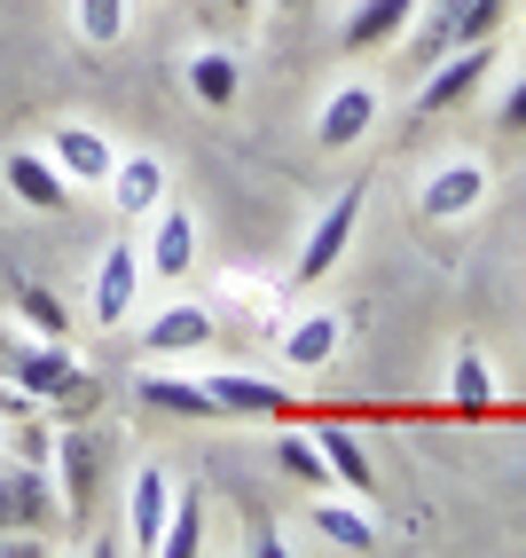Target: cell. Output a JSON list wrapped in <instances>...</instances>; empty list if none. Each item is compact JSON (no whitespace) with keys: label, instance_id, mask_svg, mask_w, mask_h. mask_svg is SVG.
Listing matches in <instances>:
<instances>
[{"label":"cell","instance_id":"obj_1","mask_svg":"<svg viewBox=\"0 0 526 558\" xmlns=\"http://www.w3.org/2000/svg\"><path fill=\"white\" fill-rule=\"evenodd\" d=\"M24 401H87V369L63 339H32V347H9V369H0Z\"/></svg>","mask_w":526,"mask_h":558},{"label":"cell","instance_id":"obj_2","mask_svg":"<svg viewBox=\"0 0 526 558\" xmlns=\"http://www.w3.org/2000/svg\"><path fill=\"white\" fill-rule=\"evenodd\" d=\"M487 71H496V40H464V48H448L432 56V80L408 95V119H440V110H456Z\"/></svg>","mask_w":526,"mask_h":558},{"label":"cell","instance_id":"obj_3","mask_svg":"<svg viewBox=\"0 0 526 558\" xmlns=\"http://www.w3.org/2000/svg\"><path fill=\"white\" fill-rule=\"evenodd\" d=\"M496 16H503V0H432L408 48H417V63H432V56L464 48V40H496Z\"/></svg>","mask_w":526,"mask_h":558},{"label":"cell","instance_id":"obj_4","mask_svg":"<svg viewBox=\"0 0 526 558\" xmlns=\"http://www.w3.org/2000/svg\"><path fill=\"white\" fill-rule=\"evenodd\" d=\"M354 229H362V190H346V197H330V205H322V220L307 229V244H298V259H291V283H322L338 259H346Z\"/></svg>","mask_w":526,"mask_h":558},{"label":"cell","instance_id":"obj_5","mask_svg":"<svg viewBox=\"0 0 526 558\" xmlns=\"http://www.w3.org/2000/svg\"><path fill=\"white\" fill-rule=\"evenodd\" d=\"M48 158H56V173L71 181V190H102L110 166H119V150H110L102 126H56L48 134Z\"/></svg>","mask_w":526,"mask_h":558},{"label":"cell","instance_id":"obj_6","mask_svg":"<svg viewBox=\"0 0 526 558\" xmlns=\"http://www.w3.org/2000/svg\"><path fill=\"white\" fill-rule=\"evenodd\" d=\"M134 291H142V252L119 236V244L95 259V330H119L134 315Z\"/></svg>","mask_w":526,"mask_h":558},{"label":"cell","instance_id":"obj_7","mask_svg":"<svg viewBox=\"0 0 526 558\" xmlns=\"http://www.w3.org/2000/svg\"><path fill=\"white\" fill-rule=\"evenodd\" d=\"M166 519H173V480H166V464H142L134 472V496H126V543L158 558Z\"/></svg>","mask_w":526,"mask_h":558},{"label":"cell","instance_id":"obj_8","mask_svg":"<svg viewBox=\"0 0 526 558\" xmlns=\"http://www.w3.org/2000/svg\"><path fill=\"white\" fill-rule=\"evenodd\" d=\"M0 181H9V197H16V205H32V213H63V205H71V181L56 173V158H48V150H9Z\"/></svg>","mask_w":526,"mask_h":558},{"label":"cell","instance_id":"obj_9","mask_svg":"<svg viewBox=\"0 0 526 558\" xmlns=\"http://www.w3.org/2000/svg\"><path fill=\"white\" fill-rule=\"evenodd\" d=\"M205 393H212L220 417H283V409H291V393L276 378H252V369H212Z\"/></svg>","mask_w":526,"mask_h":558},{"label":"cell","instance_id":"obj_10","mask_svg":"<svg viewBox=\"0 0 526 558\" xmlns=\"http://www.w3.org/2000/svg\"><path fill=\"white\" fill-rule=\"evenodd\" d=\"M479 197H487V166H479V158H448V166L425 181V190H417L425 220H464Z\"/></svg>","mask_w":526,"mask_h":558},{"label":"cell","instance_id":"obj_11","mask_svg":"<svg viewBox=\"0 0 526 558\" xmlns=\"http://www.w3.org/2000/svg\"><path fill=\"white\" fill-rule=\"evenodd\" d=\"M369 126H378V87H362V80H346L330 102H322V119H315V142L322 150H346V142H362Z\"/></svg>","mask_w":526,"mask_h":558},{"label":"cell","instance_id":"obj_12","mask_svg":"<svg viewBox=\"0 0 526 558\" xmlns=\"http://www.w3.org/2000/svg\"><path fill=\"white\" fill-rule=\"evenodd\" d=\"M307 527L330 543V550H378V519H369V496H330V504H315L307 511Z\"/></svg>","mask_w":526,"mask_h":558},{"label":"cell","instance_id":"obj_13","mask_svg":"<svg viewBox=\"0 0 526 558\" xmlns=\"http://www.w3.org/2000/svg\"><path fill=\"white\" fill-rule=\"evenodd\" d=\"M142 268H158V276H189L197 268V213L189 205H158V229H149Z\"/></svg>","mask_w":526,"mask_h":558},{"label":"cell","instance_id":"obj_14","mask_svg":"<svg viewBox=\"0 0 526 558\" xmlns=\"http://www.w3.org/2000/svg\"><path fill=\"white\" fill-rule=\"evenodd\" d=\"M102 190H110V205H119L126 220H149V213H158L166 205V166L158 158H119V166H110V181H102Z\"/></svg>","mask_w":526,"mask_h":558},{"label":"cell","instance_id":"obj_15","mask_svg":"<svg viewBox=\"0 0 526 558\" xmlns=\"http://www.w3.org/2000/svg\"><path fill=\"white\" fill-rule=\"evenodd\" d=\"M48 464L63 472V511H71V519H87V511H95V480H102V457H95V433H63Z\"/></svg>","mask_w":526,"mask_h":558},{"label":"cell","instance_id":"obj_16","mask_svg":"<svg viewBox=\"0 0 526 558\" xmlns=\"http://www.w3.org/2000/svg\"><path fill=\"white\" fill-rule=\"evenodd\" d=\"M315 449H322L330 480H338L346 496H378V464H369V449H362L346 425H315Z\"/></svg>","mask_w":526,"mask_h":558},{"label":"cell","instance_id":"obj_17","mask_svg":"<svg viewBox=\"0 0 526 558\" xmlns=\"http://www.w3.org/2000/svg\"><path fill=\"white\" fill-rule=\"evenodd\" d=\"M134 393H142L149 409H166V417H220L212 393H205L197 378H173V369H158V362H149L142 378H134Z\"/></svg>","mask_w":526,"mask_h":558},{"label":"cell","instance_id":"obj_18","mask_svg":"<svg viewBox=\"0 0 526 558\" xmlns=\"http://www.w3.org/2000/svg\"><path fill=\"white\" fill-rule=\"evenodd\" d=\"M338 347H346V323H338V315H298L283 330V362L291 369H330Z\"/></svg>","mask_w":526,"mask_h":558},{"label":"cell","instance_id":"obj_19","mask_svg":"<svg viewBox=\"0 0 526 558\" xmlns=\"http://www.w3.org/2000/svg\"><path fill=\"white\" fill-rule=\"evenodd\" d=\"M408 16H417V0H354V9H346V48H386V40H401Z\"/></svg>","mask_w":526,"mask_h":558},{"label":"cell","instance_id":"obj_20","mask_svg":"<svg viewBox=\"0 0 526 558\" xmlns=\"http://www.w3.org/2000/svg\"><path fill=\"white\" fill-rule=\"evenodd\" d=\"M212 339V315L205 307H166L158 323L142 330V347H149V362H166V354H197Z\"/></svg>","mask_w":526,"mask_h":558},{"label":"cell","instance_id":"obj_21","mask_svg":"<svg viewBox=\"0 0 526 558\" xmlns=\"http://www.w3.org/2000/svg\"><path fill=\"white\" fill-rule=\"evenodd\" d=\"M448 409H464V417H479V409H496V369H487V354H456L448 362Z\"/></svg>","mask_w":526,"mask_h":558},{"label":"cell","instance_id":"obj_22","mask_svg":"<svg viewBox=\"0 0 526 558\" xmlns=\"http://www.w3.org/2000/svg\"><path fill=\"white\" fill-rule=\"evenodd\" d=\"M205 550V496L197 488H173V519L158 535V558H197Z\"/></svg>","mask_w":526,"mask_h":558},{"label":"cell","instance_id":"obj_23","mask_svg":"<svg viewBox=\"0 0 526 558\" xmlns=\"http://www.w3.org/2000/svg\"><path fill=\"white\" fill-rule=\"evenodd\" d=\"M236 56H220V48H205V56H189V95L205 102V110H229L236 102Z\"/></svg>","mask_w":526,"mask_h":558},{"label":"cell","instance_id":"obj_24","mask_svg":"<svg viewBox=\"0 0 526 558\" xmlns=\"http://www.w3.org/2000/svg\"><path fill=\"white\" fill-rule=\"evenodd\" d=\"M16 315L32 323V339H71V315L48 283H16Z\"/></svg>","mask_w":526,"mask_h":558},{"label":"cell","instance_id":"obj_25","mask_svg":"<svg viewBox=\"0 0 526 558\" xmlns=\"http://www.w3.org/2000/svg\"><path fill=\"white\" fill-rule=\"evenodd\" d=\"M71 24H79L87 48H110L126 32V0H71Z\"/></svg>","mask_w":526,"mask_h":558},{"label":"cell","instance_id":"obj_26","mask_svg":"<svg viewBox=\"0 0 526 558\" xmlns=\"http://www.w3.org/2000/svg\"><path fill=\"white\" fill-rule=\"evenodd\" d=\"M276 464H283L291 480H307V488H330V464H322V449H315V433H283V440H276Z\"/></svg>","mask_w":526,"mask_h":558},{"label":"cell","instance_id":"obj_27","mask_svg":"<svg viewBox=\"0 0 526 558\" xmlns=\"http://www.w3.org/2000/svg\"><path fill=\"white\" fill-rule=\"evenodd\" d=\"M16 449H24V464H48V457H56V433H48V425H24Z\"/></svg>","mask_w":526,"mask_h":558},{"label":"cell","instance_id":"obj_28","mask_svg":"<svg viewBox=\"0 0 526 558\" xmlns=\"http://www.w3.org/2000/svg\"><path fill=\"white\" fill-rule=\"evenodd\" d=\"M503 126H511V134H526V80L503 95Z\"/></svg>","mask_w":526,"mask_h":558},{"label":"cell","instance_id":"obj_29","mask_svg":"<svg viewBox=\"0 0 526 558\" xmlns=\"http://www.w3.org/2000/svg\"><path fill=\"white\" fill-rule=\"evenodd\" d=\"M9 347H16V339H9V330H0V369H9Z\"/></svg>","mask_w":526,"mask_h":558},{"label":"cell","instance_id":"obj_30","mask_svg":"<svg viewBox=\"0 0 526 558\" xmlns=\"http://www.w3.org/2000/svg\"><path fill=\"white\" fill-rule=\"evenodd\" d=\"M276 9H283V16H298V9H307V0H276Z\"/></svg>","mask_w":526,"mask_h":558},{"label":"cell","instance_id":"obj_31","mask_svg":"<svg viewBox=\"0 0 526 558\" xmlns=\"http://www.w3.org/2000/svg\"><path fill=\"white\" fill-rule=\"evenodd\" d=\"M229 9H236V16H252V9H259V0H229Z\"/></svg>","mask_w":526,"mask_h":558}]
</instances>
